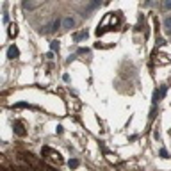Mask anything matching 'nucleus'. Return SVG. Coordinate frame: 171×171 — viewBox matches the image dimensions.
I'll use <instances>...</instances> for the list:
<instances>
[{
  "mask_svg": "<svg viewBox=\"0 0 171 171\" xmlns=\"http://www.w3.org/2000/svg\"><path fill=\"white\" fill-rule=\"evenodd\" d=\"M75 18L73 16H64L62 18V29H66V30H70V29H73L75 27Z\"/></svg>",
  "mask_w": 171,
  "mask_h": 171,
  "instance_id": "nucleus-1",
  "label": "nucleus"
},
{
  "mask_svg": "<svg viewBox=\"0 0 171 171\" xmlns=\"http://www.w3.org/2000/svg\"><path fill=\"white\" fill-rule=\"evenodd\" d=\"M7 57H9V59H16V57H20V50L14 46V45H11V46L7 48Z\"/></svg>",
  "mask_w": 171,
  "mask_h": 171,
  "instance_id": "nucleus-2",
  "label": "nucleus"
},
{
  "mask_svg": "<svg viewBox=\"0 0 171 171\" xmlns=\"http://www.w3.org/2000/svg\"><path fill=\"white\" fill-rule=\"evenodd\" d=\"M164 95H166V86H162L159 91H155V95H153V102H159Z\"/></svg>",
  "mask_w": 171,
  "mask_h": 171,
  "instance_id": "nucleus-3",
  "label": "nucleus"
},
{
  "mask_svg": "<svg viewBox=\"0 0 171 171\" xmlns=\"http://www.w3.org/2000/svg\"><path fill=\"white\" fill-rule=\"evenodd\" d=\"M14 132L18 134V135H25V130H23V125H21L20 121H16V123H14Z\"/></svg>",
  "mask_w": 171,
  "mask_h": 171,
  "instance_id": "nucleus-4",
  "label": "nucleus"
},
{
  "mask_svg": "<svg viewBox=\"0 0 171 171\" xmlns=\"http://www.w3.org/2000/svg\"><path fill=\"white\" fill-rule=\"evenodd\" d=\"M86 38H87V30H82V32L73 34V39H75V41H80V39H86Z\"/></svg>",
  "mask_w": 171,
  "mask_h": 171,
  "instance_id": "nucleus-5",
  "label": "nucleus"
},
{
  "mask_svg": "<svg viewBox=\"0 0 171 171\" xmlns=\"http://www.w3.org/2000/svg\"><path fill=\"white\" fill-rule=\"evenodd\" d=\"M16 34H18V27H16L14 23H11V25H9V38H14Z\"/></svg>",
  "mask_w": 171,
  "mask_h": 171,
  "instance_id": "nucleus-6",
  "label": "nucleus"
},
{
  "mask_svg": "<svg viewBox=\"0 0 171 171\" xmlns=\"http://www.w3.org/2000/svg\"><path fill=\"white\" fill-rule=\"evenodd\" d=\"M164 29H166L168 34H171V16H168V18L164 20Z\"/></svg>",
  "mask_w": 171,
  "mask_h": 171,
  "instance_id": "nucleus-7",
  "label": "nucleus"
},
{
  "mask_svg": "<svg viewBox=\"0 0 171 171\" xmlns=\"http://www.w3.org/2000/svg\"><path fill=\"white\" fill-rule=\"evenodd\" d=\"M50 50H52V52H59V41H57V39H54V41L50 43Z\"/></svg>",
  "mask_w": 171,
  "mask_h": 171,
  "instance_id": "nucleus-8",
  "label": "nucleus"
},
{
  "mask_svg": "<svg viewBox=\"0 0 171 171\" xmlns=\"http://www.w3.org/2000/svg\"><path fill=\"white\" fill-rule=\"evenodd\" d=\"M68 166H70L71 169H75V168H78V160H77V159H71V160L68 162Z\"/></svg>",
  "mask_w": 171,
  "mask_h": 171,
  "instance_id": "nucleus-9",
  "label": "nucleus"
},
{
  "mask_svg": "<svg viewBox=\"0 0 171 171\" xmlns=\"http://www.w3.org/2000/svg\"><path fill=\"white\" fill-rule=\"evenodd\" d=\"M162 7H164L166 11H171V0H164V4H162Z\"/></svg>",
  "mask_w": 171,
  "mask_h": 171,
  "instance_id": "nucleus-10",
  "label": "nucleus"
},
{
  "mask_svg": "<svg viewBox=\"0 0 171 171\" xmlns=\"http://www.w3.org/2000/svg\"><path fill=\"white\" fill-rule=\"evenodd\" d=\"M34 5H32V2H29V0H25L23 2V9H32Z\"/></svg>",
  "mask_w": 171,
  "mask_h": 171,
  "instance_id": "nucleus-11",
  "label": "nucleus"
},
{
  "mask_svg": "<svg viewBox=\"0 0 171 171\" xmlns=\"http://www.w3.org/2000/svg\"><path fill=\"white\" fill-rule=\"evenodd\" d=\"M160 157H162V159H168V152H166V150H164V148H162V150H160Z\"/></svg>",
  "mask_w": 171,
  "mask_h": 171,
  "instance_id": "nucleus-12",
  "label": "nucleus"
},
{
  "mask_svg": "<svg viewBox=\"0 0 171 171\" xmlns=\"http://www.w3.org/2000/svg\"><path fill=\"white\" fill-rule=\"evenodd\" d=\"M100 2H102V0H93V7H95V5H98Z\"/></svg>",
  "mask_w": 171,
  "mask_h": 171,
  "instance_id": "nucleus-13",
  "label": "nucleus"
},
{
  "mask_svg": "<svg viewBox=\"0 0 171 171\" xmlns=\"http://www.w3.org/2000/svg\"><path fill=\"white\" fill-rule=\"evenodd\" d=\"M146 2H150V0H146Z\"/></svg>",
  "mask_w": 171,
  "mask_h": 171,
  "instance_id": "nucleus-14",
  "label": "nucleus"
}]
</instances>
